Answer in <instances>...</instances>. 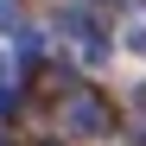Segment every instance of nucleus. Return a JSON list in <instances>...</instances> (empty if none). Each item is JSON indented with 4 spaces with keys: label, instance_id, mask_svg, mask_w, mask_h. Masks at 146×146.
<instances>
[{
    "label": "nucleus",
    "instance_id": "obj_1",
    "mask_svg": "<svg viewBox=\"0 0 146 146\" xmlns=\"http://www.w3.org/2000/svg\"><path fill=\"white\" fill-rule=\"evenodd\" d=\"M64 121H70V133H102V127H108V108L95 102V95H76Z\"/></svg>",
    "mask_w": 146,
    "mask_h": 146
}]
</instances>
